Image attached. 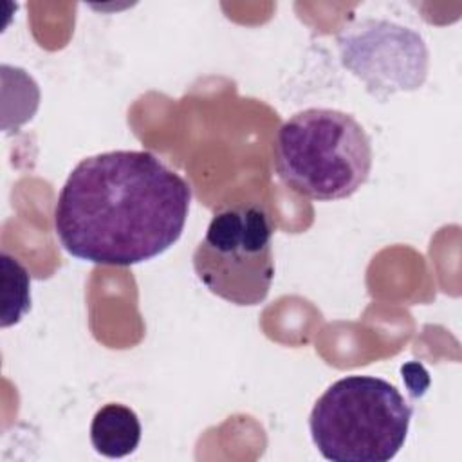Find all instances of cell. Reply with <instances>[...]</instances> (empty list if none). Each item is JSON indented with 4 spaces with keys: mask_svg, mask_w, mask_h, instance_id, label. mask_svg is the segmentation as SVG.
Masks as SVG:
<instances>
[{
    "mask_svg": "<svg viewBox=\"0 0 462 462\" xmlns=\"http://www.w3.org/2000/svg\"><path fill=\"white\" fill-rule=\"evenodd\" d=\"M189 184L146 150L81 159L54 208L63 249L85 262L126 267L152 260L182 235Z\"/></svg>",
    "mask_w": 462,
    "mask_h": 462,
    "instance_id": "1",
    "label": "cell"
},
{
    "mask_svg": "<svg viewBox=\"0 0 462 462\" xmlns=\"http://www.w3.org/2000/svg\"><path fill=\"white\" fill-rule=\"evenodd\" d=\"M278 177L312 200L352 197L370 177L372 143L361 123L336 108H305L291 116L274 139Z\"/></svg>",
    "mask_w": 462,
    "mask_h": 462,
    "instance_id": "2",
    "label": "cell"
},
{
    "mask_svg": "<svg viewBox=\"0 0 462 462\" xmlns=\"http://www.w3.org/2000/svg\"><path fill=\"white\" fill-rule=\"evenodd\" d=\"M411 415V404L386 379L346 375L318 397L309 430L327 460L388 462L404 446Z\"/></svg>",
    "mask_w": 462,
    "mask_h": 462,
    "instance_id": "3",
    "label": "cell"
},
{
    "mask_svg": "<svg viewBox=\"0 0 462 462\" xmlns=\"http://www.w3.org/2000/svg\"><path fill=\"white\" fill-rule=\"evenodd\" d=\"M274 224L262 206L217 211L193 251V271L215 296L240 307L262 303L274 278Z\"/></svg>",
    "mask_w": 462,
    "mask_h": 462,
    "instance_id": "4",
    "label": "cell"
},
{
    "mask_svg": "<svg viewBox=\"0 0 462 462\" xmlns=\"http://www.w3.org/2000/svg\"><path fill=\"white\" fill-rule=\"evenodd\" d=\"M339 60L366 90L384 101L395 92L422 87L430 52L419 32L383 18H363L343 27L336 38Z\"/></svg>",
    "mask_w": 462,
    "mask_h": 462,
    "instance_id": "5",
    "label": "cell"
},
{
    "mask_svg": "<svg viewBox=\"0 0 462 462\" xmlns=\"http://www.w3.org/2000/svg\"><path fill=\"white\" fill-rule=\"evenodd\" d=\"M141 433L137 413L119 402L101 406L90 422V442L99 455L108 458L134 453L141 442Z\"/></svg>",
    "mask_w": 462,
    "mask_h": 462,
    "instance_id": "6",
    "label": "cell"
},
{
    "mask_svg": "<svg viewBox=\"0 0 462 462\" xmlns=\"http://www.w3.org/2000/svg\"><path fill=\"white\" fill-rule=\"evenodd\" d=\"M2 269V327L22 321L31 310V276L27 269L11 254H0Z\"/></svg>",
    "mask_w": 462,
    "mask_h": 462,
    "instance_id": "7",
    "label": "cell"
}]
</instances>
